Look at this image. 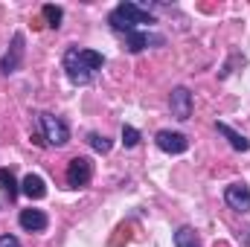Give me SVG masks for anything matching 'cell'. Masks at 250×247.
Instances as JSON below:
<instances>
[{
	"mask_svg": "<svg viewBox=\"0 0 250 247\" xmlns=\"http://www.w3.org/2000/svg\"><path fill=\"white\" fill-rule=\"evenodd\" d=\"M41 12H44V21H47V26H50V29H59V26H62V21H64V9H62V6L47 3Z\"/></svg>",
	"mask_w": 250,
	"mask_h": 247,
	"instance_id": "cell-14",
	"label": "cell"
},
{
	"mask_svg": "<svg viewBox=\"0 0 250 247\" xmlns=\"http://www.w3.org/2000/svg\"><path fill=\"white\" fill-rule=\"evenodd\" d=\"M62 64L73 84H90L93 76L105 67V56L96 50H84V47H67Z\"/></svg>",
	"mask_w": 250,
	"mask_h": 247,
	"instance_id": "cell-1",
	"label": "cell"
},
{
	"mask_svg": "<svg viewBox=\"0 0 250 247\" xmlns=\"http://www.w3.org/2000/svg\"><path fill=\"white\" fill-rule=\"evenodd\" d=\"M35 117H38V128L44 134V145L62 148L70 143V125L62 117H56V114H35Z\"/></svg>",
	"mask_w": 250,
	"mask_h": 247,
	"instance_id": "cell-3",
	"label": "cell"
},
{
	"mask_svg": "<svg viewBox=\"0 0 250 247\" xmlns=\"http://www.w3.org/2000/svg\"><path fill=\"white\" fill-rule=\"evenodd\" d=\"M93 181V160L90 157H73L67 163V186L70 189H82Z\"/></svg>",
	"mask_w": 250,
	"mask_h": 247,
	"instance_id": "cell-4",
	"label": "cell"
},
{
	"mask_svg": "<svg viewBox=\"0 0 250 247\" xmlns=\"http://www.w3.org/2000/svg\"><path fill=\"white\" fill-rule=\"evenodd\" d=\"M154 143H157V148H160V151H166V154H184V151L189 148L187 134H181V131H169V128L157 131Z\"/></svg>",
	"mask_w": 250,
	"mask_h": 247,
	"instance_id": "cell-5",
	"label": "cell"
},
{
	"mask_svg": "<svg viewBox=\"0 0 250 247\" xmlns=\"http://www.w3.org/2000/svg\"><path fill=\"white\" fill-rule=\"evenodd\" d=\"M175 247H201V239H198V233L192 230V227H178L175 230Z\"/></svg>",
	"mask_w": 250,
	"mask_h": 247,
	"instance_id": "cell-13",
	"label": "cell"
},
{
	"mask_svg": "<svg viewBox=\"0 0 250 247\" xmlns=\"http://www.w3.org/2000/svg\"><path fill=\"white\" fill-rule=\"evenodd\" d=\"M21 62H23V35L21 32H15L12 35V47L6 50V56L0 59V73H15V70H21Z\"/></svg>",
	"mask_w": 250,
	"mask_h": 247,
	"instance_id": "cell-7",
	"label": "cell"
},
{
	"mask_svg": "<svg viewBox=\"0 0 250 247\" xmlns=\"http://www.w3.org/2000/svg\"><path fill=\"white\" fill-rule=\"evenodd\" d=\"M224 204H227L230 209H236V212H248L250 209V186L242 184V181L230 184L224 189Z\"/></svg>",
	"mask_w": 250,
	"mask_h": 247,
	"instance_id": "cell-6",
	"label": "cell"
},
{
	"mask_svg": "<svg viewBox=\"0 0 250 247\" xmlns=\"http://www.w3.org/2000/svg\"><path fill=\"white\" fill-rule=\"evenodd\" d=\"M137 143H140V131L131 128V125H123V145L125 148H134Z\"/></svg>",
	"mask_w": 250,
	"mask_h": 247,
	"instance_id": "cell-17",
	"label": "cell"
},
{
	"mask_svg": "<svg viewBox=\"0 0 250 247\" xmlns=\"http://www.w3.org/2000/svg\"><path fill=\"white\" fill-rule=\"evenodd\" d=\"M18 221H21V227L26 230V233H44L47 230V224H50V218H47V212H41V209H21V215H18Z\"/></svg>",
	"mask_w": 250,
	"mask_h": 247,
	"instance_id": "cell-9",
	"label": "cell"
},
{
	"mask_svg": "<svg viewBox=\"0 0 250 247\" xmlns=\"http://www.w3.org/2000/svg\"><path fill=\"white\" fill-rule=\"evenodd\" d=\"M0 247H21V242L15 236H0Z\"/></svg>",
	"mask_w": 250,
	"mask_h": 247,
	"instance_id": "cell-18",
	"label": "cell"
},
{
	"mask_svg": "<svg viewBox=\"0 0 250 247\" xmlns=\"http://www.w3.org/2000/svg\"><path fill=\"white\" fill-rule=\"evenodd\" d=\"M21 192L26 195V198H32V201H41L44 195H47V184H44V178L41 175H26L23 181H21Z\"/></svg>",
	"mask_w": 250,
	"mask_h": 247,
	"instance_id": "cell-11",
	"label": "cell"
},
{
	"mask_svg": "<svg viewBox=\"0 0 250 247\" xmlns=\"http://www.w3.org/2000/svg\"><path fill=\"white\" fill-rule=\"evenodd\" d=\"M215 131L221 134V137H227V143L236 148V151H250V140L245 134H239V131H233L227 123H215Z\"/></svg>",
	"mask_w": 250,
	"mask_h": 247,
	"instance_id": "cell-12",
	"label": "cell"
},
{
	"mask_svg": "<svg viewBox=\"0 0 250 247\" xmlns=\"http://www.w3.org/2000/svg\"><path fill=\"white\" fill-rule=\"evenodd\" d=\"M169 105H172V117L175 120L187 123L189 117H192V93H189L187 87H175L172 96H169Z\"/></svg>",
	"mask_w": 250,
	"mask_h": 247,
	"instance_id": "cell-8",
	"label": "cell"
},
{
	"mask_svg": "<svg viewBox=\"0 0 250 247\" xmlns=\"http://www.w3.org/2000/svg\"><path fill=\"white\" fill-rule=\"evenodd\" d=\"M163 41H166L163 35H151V32H131V35H125V47L131 53H143L148 44H163Z\"/></svg>",
	"mask_w": 250,
	"mask_h": 247,
	"instance_id": "cell-10",
	"label": "cell"
},
{
	"mask_svg": "<svg viewBox=\"0 0 250 247\" xmlns=\"http://www.w3.org/2000/svg\"><path fill=\"white\" fill-rule=\"evenodd\" d=\"M108 23H111L117 32L131 35V32H140V26H146V23L151 26V23H157V21H154V15H151L148 9H143V6L125 0V3H120V6L108 15Z\"/></svg>",
	"mask_w": 250,
	"mask_h": 247,
	"instance_id": "cell-2",
	"label": "cell"
},
{
	"mask_svg": "<svg viewBox=\"0 0 250 247\" xmlns=\"http://www.w3.org/2000/svg\"><path fill=\"white\" fill-rule=\"evenodd\" d=\"M0 186H3V192H6V198L9 201H15L18 198V181H15V175L9 172V169H0Z\"/></svg>",
	"mask_w": 250,
	"mask_h": 247,
	"instance_id": "cell-15",
	"label": "cell"
},
{
	"mask_svg": "<svg viewBox=\"0 0 250 247\" xmlns=\"http://www.w3.org/2000/svg\"><path fill=\"white\" fill-rule=\"evenodd\" d=\"M87 143H90V148H93V151H99V154H108V151H111V145H114L108 137H102V134H96V131H93V134H87Z\"/></svg>",
	"mask_w": 250,
	"mask_h": 247,
	"instance_id": "cell-16",
	"label": "cell"
}]
</instances>
